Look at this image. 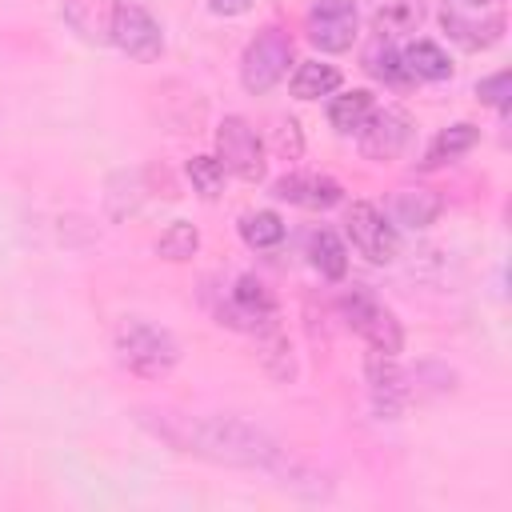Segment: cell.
Instances as JSON below:
<instances>
[{
    "label": "cell",
    "mask_w": 512,
    "mask_h": 512,
    "mask_svg": "<svg viewBox=\"0 0 512 512\" xmlns=\"http://www.w3.org/2000/svg\"><path fill=\"white\" fill-rule=\"evenodd\" d=\"M224 164L216 156H192L188 160V180H192V192H200L204 200H216L224 192Z\"/></svg>",
    "instance_id": "cell-25"
},
{
    "label": "cell",
    "mask_w": 512,
    "mask_h": 512,
    "mask_svg": "<svg viewBox=\"0 0 512 512\" xmlns=\"http://www.w3.org/2000/svg\"><path fill=\"white\" fill-rule=\"evenodd\" d=\"M440 28L464 52H484L504 40V0H440Z\"/></svg>",
    "instance_id": "cell-3"
},
{
    "label": "cell",
    "mask_w": 512,
    "mask_h": 512,
    "mask_svg": "<svg viewBox=\"0 0 512 512\" xmlns=\"http://www.w3.org/2000/svg\"><path fill=\"white\" fill-rule=\"evenodd\" d=\"M112 344H116V360H120L132 376H140V380H160V376H168V372L176 368V360H180L176 336H172L168 328H160V324L140 320V316L120 320Z\"/></svg>",
    "instance_id": "cell-2"
},
{
    "label": "cell",
    "mask_w": 512,
    "mask_h": 512,
    "mask_svg": "<svg viewBox=\"0 0 512 512\" xmlns=\"http://www.w3.org/2000/svg\"><path fill=\"white\" fill-rule=\"evenodd\" d=\"M368 8V20L380 36H404V32H416L424 12H428V0H364Z\"/></svg>",
    "instance_id": "cell-14"
},
{
    "label": "cell",
    "mask_w": 512,
    "mask_h": 512,
    "mask_svg": "<svg viewBox=\"0 0 512 512\" xmlns=\"http://www.w3.org/2000/svg\"><path fill=\"white\" fill-rule=\"evenodd\" d=\"M108 44H116L128 60H160L164 52V28L156 24V16L136 4V0H116L112 8V24H108Z\"/></svg>",
    "instance_id": "cell-6"
},
{
    "label": "cell",
    "mask_w": 512,
    "mask_h": 512,
    "mask_svg": "<svg viewBox=\"0 0 512 512\" xmlns=\"http://www.w3.org/2000/svg\"><path fill=\"white\" fill-rule=\"evenodd\" d=\"M400 60H404V72L412 80H448L452 76V60L448 52L436 44V40H412L400 48Z\"/></svg>",
    "instance_id": "cell-20"
},
{
    "label": "cell",
    "mask_w": 512,
    "mask_h": 512,
    "mask_svg": "<svg viewBox=\"0 0 512 512\" xmlns=\"http://www.w3.org/2000/svg\"><path fill=\"white\" fill-rule=\"evenodd\" d=\"M412 140V116L396 104L372 108L368 120L356 128V144L368 160H396Z\"/></svg>",
    "instance_id": "cell-11"
},
{
    "label": "cell",
    "mask_w": 512,
    "mask_h": 512,
    "mask_svg": "<svg viewBox=\"0 0 512 512\" xmlns=\"http://www.w3.org/2000/svg\"><path fill=\"white\" fill-rule=\"evenodd\" d=\"M216 160L236 180H264V144L244 116H224L216 128Z\"/></svg>",
    "instance_id": "cell-7"
},
{
    "label": "cell",
    "mask_w": 512,
    "mask_h": 512,
    "mask_svg": "<svg viewBox=\"0 0 512 512\" xmlns=\"http://www.w3.org/2000/svg\"><path fill=\"white\" fill-rule=\"evenodd\" d=\"M308 264H312L320 276L340 280V276L348 272V248H344V240H340L332 228H316V232L308 236Z\"/></svg>",
    "instance_id": "cell-21"
},
{
    "label": "cell",
    "mask_w": 512,
    "mask_h": 512,
    "mask_svg": "<svg viewBox=\"0 0 512 512\" xmlns=\"http://www.w3.org/2000/svg\"><path fill=\"white\" fill-rule=\"evenodd\" d=\"M236 228H240V240H244L248 248H256V252H264V248H276V244L284 240V220H280V212H272V208H256V212H244Z\"/></svg>",
    "instance_id": "cell-23"
},
{
    "label": "cell",
    "mask_w": 512,
    "mask_h": 512,
    "mask_svg": "<svg viewBox=\"0 0 512 512\" xmlns=\"http://www.w3.org/2000/svg\"><path fill=\"white\" fill-rule=\"evenodd\" d=\"M156 416L160 420H148V416L140 420L152 424V432L176 444L180 452H192L216 464H236V468H284V448L268 432L236 416H168V412H156Z\"/></svg>",
    "instance_id": "cell-1"
},
{
    "label": "cell",
    "mask_w": 512,
    "mask_h": 512,
    "mask_svg": "<svg viewBox=\"0 0 512 512\" xmlns=\"http://www.w3.org/2000/svg\"><path fill=\"white\" fill-rule=\"evenodd\" d=\"M272 136H276V152H280L284 160H296V156L304 152V136H300V124H296L292 116H280L276 128H272Z\"/></svg>",
    "instance_id": "cell-26"
},
{
    "label": "cell",
    "mask_w": 512,
    "mask_h": 512,
    "mask_svg": "<svg viewBox=\"0 0 512 512\" xmlns=\"http://www.w3.org/2000/svg\"><path fill=\"white\" fill-rule=\"evenodd\" d=\"M336 88H340V68L324 60H300L288 76V92L296 100H320V96H332Z\"/></svg>",
    "instance_id": "cell-18"
},
{
    "label": "cell",
    "mask_w": 512,
    "mask_h": 512,
    "mask_svg": "<svg viewBox=\"0 0 512 512\" xmlns=\"http://www.w3.org/2000/svg\"><path fill=\"white\" fill-rule=\"evenodd\" d=\"M116 0H64V20L72 32L88 44H108V24H112Z\"/></svg>",
    "instance_id": "cell-15"
},
{
    "label": "cell",
    "mask_w": 512,
    "mask_h": 512,
    "mask_svg": "<svg viewBox=\"0 0 512 512\" xmlns=\"http://www.w3.org/2000/svg\"><path fill=\"white\" fill-rule=\"evenodd\" d=\"M252 8V0H208V12L216 16H244Z\"/></svg>",
    "instance_id": "cell-28"
},
{
    "label": "cell",
    "mask_w": 512,
    "mask_h": 512,
    "mask_svg": "<svg viewBox=\"0 0 512 512\" xmlns=\"http://www.w3.org/2000/svg\"><path fill=\"white\" fill-rule=\"evenodd\" d=\"M364 72L368 76H376L380 84H388V88H404V84H412V76L404 72V60H400V48H396V40L392 36H372V44L364 48Z\"/></svg>",
    "instance_id": "cell-17"
},
{
    "label": "cell",
    "mask_w": 512,
    "mask_h": 512,
    "mask_svg": "<svg viewBox=\"0 0 512 512\" xmlns=\"http://www.w3.org/2000/svg\"><path fill=\"white\" fill-rule=\"evenodd\" d=\"M376 108V100H372V92L368 88H352V92H340V96H332L328 100V124L336 128V132H356L364 120H368V112Z\"/></svg>",
    "instance_id": "cell-22"
},
{
    "label": "cell",
    "mask_w": 512,
    "mask_h": 512,
    "mask_svg": "<svg viewBox=\"0 0 512 512\" xmlns=\"http://www.w3.org/2000/svg\"><path fill=\"white\" fill-rule=\"evenodd\" d=\"M272 196L284 200V204L308 208V212H328V208L340 204L344 188L324 172H288V176L272 180Z\"/></svg>",
    "instance_id": "cell-12"
},
{
    "label": "cell",
    "mask_w": 512,
    "mask_h": 512,
    "mask_svg": "<svg viewBox=\"0 0 512 512\" xmlns=\"http://www.w3.org/2000/svg\"><path fill=\"white\" fill-rule=\"evenodd\" d=\"M288 64H292V36L276 24L260 28L244 52H240V84L248 96H264L272 92L284 76H288Z\"/></svg>",
    "instance_id": "cell-4"
},
{
    "label": "cell",
    "mask_w": 512,
    "mask_h": 512,
    "mask_svg": "<svg viewBox=\"0 0 512 512\" xmlns=\"http://www.w3.org/2000/svg\"><path fill=\"white\" fill-rule=\"evenodd\" d=\"M364 372H368V388H372V400L384 416H396L412 392H408V372L396 364V356L388 352H372L368 348V360H364Z\"/></svg>",
    "instance_id": "cell-13"
},
{
    "label": "cell",
    "mask_w": 512,
    "mask_h": 512,
    "mask_svg": "<svg viewBox=\"0 0 512 512\" xmlns=\"http://www.w3.org/2000/svg\"><path fill=\"white\" fill-rule=\"evenodd\" d=\"M476 96L480 104H492V108H504L508 104V72H492L476 84Z\"/></svg>",
    "instance_id": "cell-27"
},
{
    "label": "cell",
    "mask_w": 512,
    "mask_h": 512,
    "mask_svg": "<svg viewBox=\"0 0 512 512\" xmlns=\"http://www.w3.org/2000/svg\"><path fill=\"white\" fill-rule=\"evenodd\" d=\"M480 140V128L472 124V120H460V124H448V128H440L436 136H432V144H428V152H424V160H420V168H440V164H452V160H460L472 144Z\"/></svg>",
    "instance_id": "cell-19"
},
{
    "label": "cell",
    "mask_w": 512,
    "mask_h": 512,
    "mask_svg": "<svg viewBox=\"0 0 512 512\" xmlns=\"http://www.w3.org/2000/svg\"><path fill=\"white\" fill-rule=\"evenodd\" d=\"M216 320L228 328H240V332H268L276 320V300L264 288V280L236 276V284L224 292V300L216 308Z\"/></svg>",
    "instance_id": "cell-8"
},
{
    "label": "cell",
    "mask_w": 512,
    "mask_h": 512,
    "mask_svg": "<svg viewBox=\"0 0 512 512\" xmlns=\"http://www.w3.org/2000/svg\"><path fill=\"white\" fill-rule=\"evenodd\" d=\"M344 232L352 240V248L372 260V264H388L396 260V248H400V236H396V224L368 200H356L348 212H344Z\"/></svg>",
    "instance_id": "cell-9"
},
{
    "label": "cell",
    "mask_w": 512,
    "mask_h": 512,
    "mask_svg": "<svg viewBox=\"0 0 512 512\" xmlns=\"http://www.w3.org/2000/svg\"><path fill=\"white\" fill-rule=\"evenodd\" d=\"M196 248H200V232H196V224H188V220H172V224L160 232V240H156V256H164V260H172V264L192 260Z\"/></svg>",
    "instance_id": "cell-24"
},
{
    "label": "cell",
    "mask_w": 512,
    "mask_h": 512,
    "mask_svg": "<svg viewBox=\"0 0 512 512\" xmlns=\"http://www.w3.org/2000/svg\"><path fill=\"white\" fill-rule=\"evenodd\" d=\"M308 40L320 52H348L360 32V8L356 0H316L304 20Z\"/></svg>",
    "instance_id": "cell-10"
},
{
    "label": "cell",
    "mask_w": 512,
    "mask_h": 512,
    "mask_svg": "<svg viewBox=\"0 0 512 512\" xmlns=\"http://www.w3.org/2000/svg\"><path fill=\"white\" fill-rule=\"evenodd\" d=\"M440 208H444V200L432 192V188H400L396 196H392V224H404V228H428V224H436V216H440Z\"/></svg>",
    "instance_id": "cell-16"
},
{
    "label": "cell",
    "mask_w": 512,
    "mask_h": 512,
    "mask_svg": "<svg viewBox=\"0 0 512 512\" xmlns=\"http://www.w3.org/2000/svg\"><path fill=\"white\" fill-rule=\"evenodd\" d=\"M340 316H344V324H348L372 352L400 356V348H404V328H400L396 312H392L384 300H376V296L364 292V288H352V292L340 296Z\"/></svg>",
    "instance_id": "cell-5"
}]
</instances>
